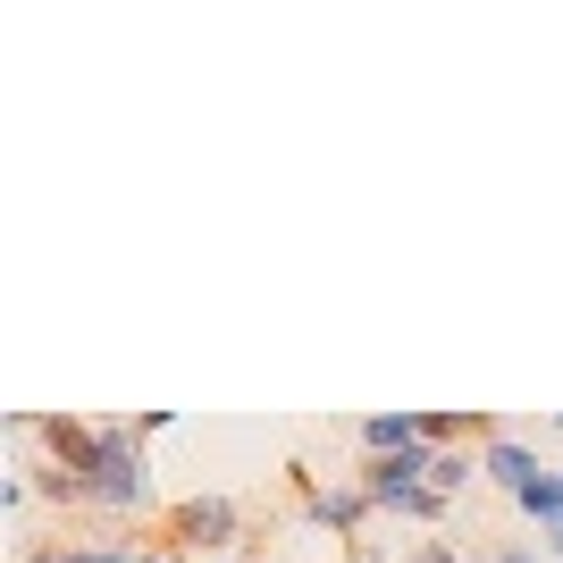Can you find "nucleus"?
I'll use <instances>...</instances> for the list:
<instances>
[{
  "mask_svg": "<svg viewBox=\"0 0 563 563\" xmlns=\"http://www.w3.org/2000/svg\"><path fill=\"white\" fill-rule=\"evenodd\" d=\"M235 539H244V505L235 496H186V505L161 514L152 547H168V555H228Z\"/></svg>",
  "mask_w": 563,
  "mask_h": 563,
  "instance_id": "1",
  "label": "nucleus"
},
{
  "mask_svg": "<svg viewBox=\"0 0 563 563\" xmlns=\"http://www.w3.org/2000/svg\"><path fill=\"white\" fill-rule=\"evenodd\" d=\"M429 471H438V454H429V446H404V454H362L353 488L371 496L378 514H404V505H412V488H429Z\"/></svg>",
  "mask_w": 563,
  "mask_h": 563,
  "instance_id": "2",
  "label": "nucleus"
},
{
  "mask_svg": "<svg viewBox=\"0 0 563 563\" xmlns=\"http://www.w3.org/2000/svg\"><path fill=\"white\" fill-rule=\"evenodd\" d=\"M295 488H303V514L320 521V530H336V539H353V530H362V521L378 514V505H371L362 488H320V479H311L303 463H295Z\"/></svg>",
  "mask_w": 563,
  "mask_h": 563,
  "instance_id": "3",
  "label": "nucleus"
},
{
  "mask_svg": "<svg viewBox=\"0 0 563 563\" xmlns=\"http://www.w3.org/2000/svg\"><path fill=\"white\" fill-rule=\"evenodd\" d=\"M547 471H555V463H539V446H521L514 429H505L496 446H479V479H488V488H505V496H521L530 479H547Z\"/></svg>",
  "mask_w": 563,
  "mask_h": 563,
  "instance_id": "4",
  "label": "nucleus"
},
{
  "mask_svg": "<svg viewBox=\"0 0 563 563\" xmlns=\"http://www.w3.org/2000/svg\"><path fill=\"white\" fill-rule=\"evenodd\" d=\"M353 446L362 454H404V446H421V438H412V412H371V421H353Z\"/></svg>",
  "mask_w": 563,
  "mask_h": 563,
  "instance_id": "5",
  "label": "nucleus"
},
{
  "mask_svg": "<svg viewBox=\"0 0 563 563\" xmlns=\"http://www.w3.org/2000/svg\"><path fill=\"white\" fill-rule=\"evenodd\" d=\"M135 547H85V539H34L18 563H126Z\"/></svg>",
  "mask_w": 563,
  "mask_h": 563,
  "instance_id": "6",
  "label": "nucleus"
},
{
  "mask_svg": "<svg viewBox=\"0 0 563 563\" xmlns=\"http://www.w3.org/2000/svg\"><path fill=\"white\" fill-rule=\"evenodd\" d=\"M471 479H479V454H471V446H446V454H438V471H429V488H446V496H463Z\"/></svg>",
  "mask_w": 563,
  "mask_h": 563,
  "instance_id": "7",
  "label": "nucleus"
},
{
  "mask_svg": "<svg viewBox=\"0 0 563 563\" xmlns=\"http://www.w3.org/2000/svg\"><path fill=\"white\" fill-rule=\"evenodd\" d=\"M488 563H547V547H539V539H514V547H496Z\"/></svg>",
  "mask_w": 563,
  "mask_h": 563,
  "instance_id": "8",
  "label": "nucleus"
},
{
  "mask_svg": "<svg viewBox=\"0 0 563 563\" xmlns=\"http://www.w3.org/2000/svg\"><path fill=\"white\" fill-rule=\"evenodd\" d=\"M412 563H463V555H454L446 539H421V547H412Z\"/></svg>",
  "mask_w": 563,
  "mask_h": 563,
  "instance_id": "9",
  "label": "nucleus"
},
{
  "mask_svg": "<svg viewBox=\"0 0 563 563\" xmlns=\"http://www.w3.org/2000/svg\"><path fill=\"white\" fill-rule=\"evenodd\" d=\"M126 563H177V555H168V547H135Z\"/></svg>",
  "mask_w": 563,
  "mask_h": 563,
  "instance_id": "10",
  "label": "nucleus"
},
{
  "mask_svg": "<svg viewBox=\"0 0 563 563\" xmlns=\"http://www.w3.org/2000/svg\"><path fill=\"white\" fill-rule=\"evenodd\" d=\"M244 563H269V555H244Z\"/></svg>",
  "mask_w": 563,
  "mask_h": 563,
  "instance_id": "11",
  "label": "nucleus"
},
{
  "mask_svg": "<svg viewBox=\"0 0 563 563\" xmlns=\"http://www.w3.org/2000/svg\"><path fill=\"white\" fill-rule=\"evenodd\" d=\"M353 563H362V555H353Z\"/></svg>",
  "mask_w": 563,
  "mask_h": 563,
  "instance_id": "12",
  "label": "nucleus"
}]
</instances>
